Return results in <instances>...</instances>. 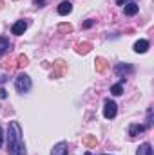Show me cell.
<instances>
[{
    "mask_svg": "<svg viewBox=\"0 0 154 155\" xmlns=\"http://www.w3.org/2000/svg\"><path fill=\"white\" fill-rule=\"evenodd\" d=\"M152 124V110L149 108V112H147V126H151Z\"/></svg>",
    "mask_w": 154,
    "mask_h": 155,
    "instance_id": "ffe728a7",
    "label": "cell"
},
{
    "mask_svg": "<svg viewBox=\"0 0 154 155\" xmlns=\"http://www.w3.org/2000/svg\"><path fill=\"white\" fill-rule=\"evenodd\" d=\"M31 78L27 76V74H18V76L15 78V87H16V90L20 92V94H26V92H29L31 90Z\"/></svg>",
    "mask_w": 154,
    "mask_h": 155,
    "instance_id": "7a4b0ae2",
    "label": "cell"
},
{
    "mask_svg": "<svg viewBox=\"0 0 154 155\" xmlns=\"http://www.w3.org/2000/svg\"><path fill=\"white\" fill-rule=\"evenodd\" d=\"M123 2H125V0H116V4H118V5H121Z\"/></svg>",
    "mask_w": 154,
    "mask_h": 155,
    "instance_id": "d4e9b609",
    "label": "cell"
},
{
    "mask_svg": "<svg viewBox=\"0 0 154 155\" xmlns=\"http://www.w3.org/2000/svg\"><path fill=\"white\" fill-rule=\"evenodd\" d=\"M91 25H93V20H87V22L83 24V27H91Z\"/></svg>",
    "mask_w": 154,
    "mask_h": 155,
    "instance_id": "603a6c76",
    "label": "cell"
},
{
    "mask_svg": "<svg viewBox=\"0 0 154 155\" xmlns=\"http://www.w3.org/2000/svg\"><path fill=\"white\" fill-rule=\"evenodd\" d=\"M71 11H73V4H71V2H67V0H65V2H62V4L58 5V15H62V16L69 15Z\"/></svg>",
    "mask_w": 154,
    "mask_h": 155,
    "instance_id": "30bf717a",
    "label": "cell"
},
{
    "mask_svg": "<svg viewBox=\"0 0 154 155\" xmlns=\"http://www.w3.org/2000/svg\"><path fill=\"white\" fill-rule=\"evenodd\" d=\"M116 112H118L116 103L114 101H111V99H107L105 105H103V116L107 117V119H113V117H116Z\"/></svg>",
    "mask_w": 154,
    "mask_h": 155,
    "instance_id": "3957f363",
    "label": "cell"
},
{
    "mask_svg": "<svg viewBox=\"0 0 154 155\" xmlns=\"http://www.w3.org/2000/svg\"><path fill=\"white\" fill-rule=\"evenodd\" d=\"M9 49H11V43H9V40L2 36V38H0V56H2V54H5Z\"/></svg>",
    "mask_w": 154,
    "mask_h": 155,
    "instance_id": "5bb4252c",
    "label": "cell"
},
{
    "mask_svg": "<svg viewBox=\"0 0 154 155\" xmlns=\"http://www.w3.org/2000/svg\"><path fill=\"white\" fill-rule=\"evenodd\" d=\"M35 5L37 7H44V0H35Z\"/></svg>",
    "mask_w": 154,
    "mask_h": 155,
    "instance_id": "7402d4cb",
    "label": "cell"
},
{
    "mask_svg": "<svg viewBox=\"0 0 154 155\" xmlns=\"http://www.w3.org/2000/svg\"><path fill=\"white\" fill-rule=\"evenodd\" d=\"M134 51H136L138 54L147 52V51H149V41H147V40H138V41L134 43Z\"/></svg>",
    "mask_w": 154,
    "mask_h": 155,
    "instance_id": "9c48e42d",
    "label": "cell"
},
{
    "mask_svg": "<svg viewBox=\"0 0 154 155\" xmlns=\"http://www.w3.org/2000/svg\"><path fill=\"white\" fill-rule=\"evenodd\" d=\"M136 155H152V146H151L149 143H143V144L138 148Z\"/></svg>",
    "mask_w": 154,
    "mask_h": 155,
    "instance_id": "4fadbf2b",
    "label": "cell"
},
{
    "mask_svg": "<svg viewBox=\"0 0 154 155\" xmlns=\"http://www.w3.org/2000/svg\"><path fill=\"white\" fill-rule=\"evenodd\" d=\"M7 97V92H5V88H0V99H5Z\"/></svg>",
    "mask_w": 154,
    "mask_h": 155,
    "instance_id": "44dd1931",
    "label": "cell"
},
{
    "mask_svg": "<svg viewBox=\"0 0 154 155\" xmlns=\"http://www.w3.org/2000/svg\"><path fill=\"white\" fill-rule=\"evenodd\" d=\"M121 92H123V85L121 83H116L111 87V94H114V96H121Z\"/></svg>",
    "mask_w": 154,
    "mask_h": 155,
    "instance_id": "ac0fdd59",
    "label": "cell"
},
{
    "mask_svg": "<svg viewBox=\"0 0 154 155\" xmlns=\"http://www.w3.org/2000/svg\"><path fill=\"white\" fill-rule=\"evenodd\" d=\"M26 29H27V22H26V20H18V22L11 27V33L16 35V36H20V35H24Z\"/></svg>",
    "mask_w": 154,
    "mask_h": 155,
    "instance_id": "277c9868",
    "label": "cell"
},
{
    "mask_svg": "<svg viewBox=\"0 0 154 155\" xmlns=\"http://www.w3.org/2000/svg\"><path fill=\"white\" fill-rule=\"evenodd\" d=\"M83 144H85L87 148H94V146H96V137H94V135H87V137H83Z\"/></svg>",
    "mask_w": 154,
    "mask_h": 155,
    "instance_id": "2e32d148",
    "label": "cell"
},
{
    "mask_svg": "<svg viewBox=\"0 0 154 155\" xmlns=\"http://www.w3.org/2000/svg\"><path fill=\"white\" fill-rule=\"evenodd\" d=\"M2 139H4V130L0 128V146H2Z\"/></svg>",
    "mask_w": 154,
    "mask_h": 155,
    "instance_id": "cb8c5ba5",
    "label": "cell"
},
{
    "mask_svg": "<svg viewBox=\"0 0 154 155\" xmlns=\"http://www.w3.org/2000/svg\"><path fill=\"white\" fill-rule=\"evenodd\" d=\"M58 29H60L62 33H71V31H73V25H71V24H60Z\"/></svg>",
    "mask_w": 154,
    "mask_h": 155,
    "instance_id": "d6986e66",
    "label": "cell"
},
{
    "mask_svg": "<svg viewBox=\"0 0 154 155\" xmlns=\"http://www.w3.org/2000/svg\"><path fill=\"white\" fill-rule=\"evenodd\" d=\"M64 72H65V61H64V60L54 61V72H53V78H60Z\"/></svg>",
    "mask_w": 154,
    "mask_h": 155,
    "instance_id": "52a82bcc",
    "label": "cell"
},
{
    "mask_svg": "<svg viewBox=\"0 0 154 155\" xmlns=\"http://www.w3.org/2000/svg\"><path fill=\"white\" fill-rule=\"evenodd\" d=\"M94 63H96V71H98V72H105V71H107V63H105L103 58H96Z\"/></svg>",
    "mask_w": 154,
    "mask_h": 155,
    "instance_id": "9a60e30c",
    "label": "cell"
},
{
    "mask_svg": "<svg viewBox=\"0 0 154 155\" xmlns=\"http://www.w3.org/2000/svg\"><path fill=\"white\" fill-rule=\"evenodd\" d=\"M7 150L9 155H26V144L22 141V130L16 121L9 123L7 128Z\"/></svg>",
    "mask_w": 154,
    "mask_h": 155,
    "instance_id": "6da1fadb",
    "label": "cell"
},
{
    "mask_svg": "<svg viewBox=\"0 0 154 155\" xmlns=\"http://www.w3.org/2000/svg\"><path fill=\"white\" fill-rule=\"evenodd\" d=\"M29 63V58L26 56V54H18V58H16V65L18 67H26Z\"/></svg>",
    "mask_w": 154,
    "mask_h": 155,
    "instance_id": "e0dca14e",
    "label": "cell"
},
{
    "mask_svg": "<svg viewBox=\"0 0 154 155\" xmlns=\"http://www.w3.org/2000/svg\"><path fill=\"white\" fill-rule=\"evenodd\" d=\"M143 132H145V126L143 124H131L129 126V135L131 137H136V135H140Z\"/></svg>",
    "mask_w": 154,
    "mask_h": 155,
    "instance_id": "8fae6325",
    "label": "cell"
},
{
    "mask_svg": "<svg viewBox=\"0 0 154 155\" xmlns=\"http://www.w3.org/2000/svg\"><path fill=\"white\" fill-rule=\"evenodd\" d=\"M51 155H69L67 152V143H58V144H54L53 146V150H51Z\"/></svg>",
    "mask_w": 154,
    "mask_h": 155,
    "instance_id": "5b68a950",
    "label": "cell"
},
{
    "mask_svg": "<svg viewBox=\"0 0 154 155\" xmlns=\"http://www.w3.org/2000/svg\"><path fill=\"white\" fill-rule=\"evenodd\" d=\"M91 49H93V43H89V41H83V43H78L76 45V52L78 54H87Z\"/></svg>",
    "mask_w": 154,
    "mask_h": 155,
    "instance_id": "7c38bea8",
    "label": "cell"
},
{
    "mask_svg": "<svg viewBox=\"0 0 154 155\" xmlns=\"http://www.w3.org/2000/svg\"><path fill=\"white\" fill-rule=\"evenodd\" d=\"M114 71H116L118 76H123V74H132V72H134V67H132V65H127V63H125V65L120 63V65H116Z\"/></svg>",
    "mask_w": 154,
    "mask_h": 155,
    "instance_id": "8992f818",
    "label": "cell"
},
{
    "mask_svg": "<svg viewBox=\"0 0 154 155\" xmlns=\"http://www.w3.org/2000/svg\"><path fill=\"white\" fill-rule=\"evenodd\" d=\"M138 4L136 2H129V4H125V7H123V13L127 15V16H134L136 13H138Z\"/></svg>",
    "mask_w": 154,
    "mask_h": 155,
    "instance_id": "ba28073f",
    "label": "cell"
}]
</instances>
